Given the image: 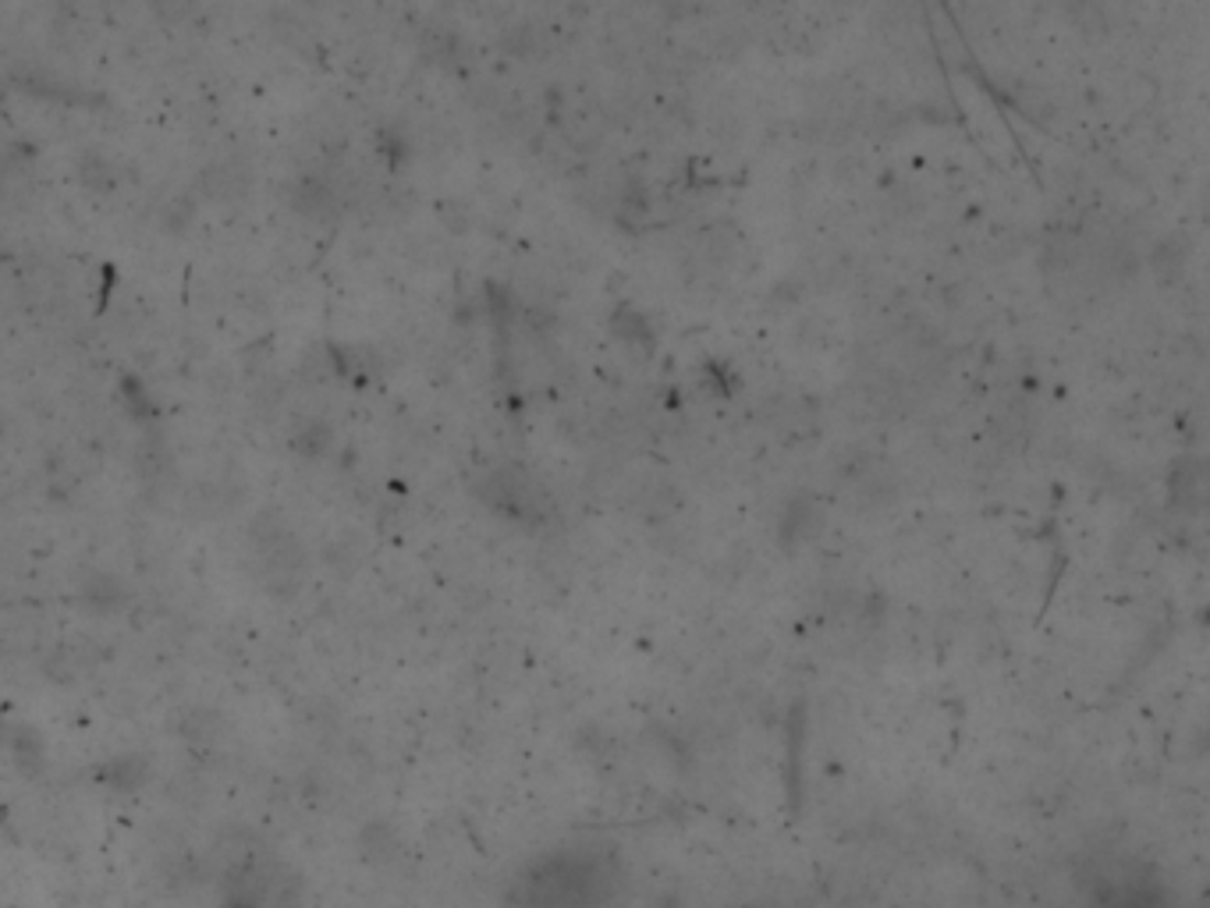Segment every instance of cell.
<instances>
[{"label": "cell", "instance_id": "obj_1", "mask_svg": "<svg viewBox=\"0 0 1210 908\" xmlns=\"http://www.w3.org/2000/svg\"><path fill=\"white\" fill-rule=\"evenodd\" d=\"M253 543H256L263 586H267L274 596H295L299 593L302 575H306V550L299 547V540H295L281 522H270V526L256 529Z\"/></svg>", "mask_w": 1210, "mask_h": 908}, {"label": "cell", "instance_id": "obj_2", "mask_svg": "<svg viewBox=\"0 0 1210 908\" xmlns=\"http://www.w3.org/2000/svg\"><path fill=\"white\" fill-rule=\"evenodd\" d=\"M288 203L295 213H302L309 221H331L337 213V195L331 192V184L323 178H299L288 189Z\"/></svg>", "mask_w": 1210, "mask_h": 908}, {"label": "cell", "instance_id": "obj_3", "mask_svg": "<svg viewBox=\"0 0 1210 908\" xmlns=\"http://www.w3.org/2000/svg\"><path fill=\"white\" fill-rule=\"evenodd\" d=\"M129 586L121 582L118 575L111 572H92L86 582H82V604L89 610H100V614H114L129 604Z\"/></svg>", "mask_w": 1210, "mask_h": 908}, {"label": "cell", "instance_id": "obj_4", "mask_svg": "<svg viewBox=\"0 0 1210 908\" xmlns=\"http://www.w3.org/2000/svg\"><path fill=\"white\" fill-rule=\"evenodd\" d=\"M331 440L334 434L323 419H299L291 429V448L302 458H323L331 451Z\"/></svg>", "mask_w": 1210, "mask_h": 908}, {"label": "cell", "instance_id": "obj_5", "mask_svg": "<svg viewBox=\"0 0 1210 908\" xmlns=\"http://www.w3.org/2000/svg\"><path fill=\"white\" fill-rule=\"evenodd\" d=\"M82 181L89 184L92 192H107L114 189V167L103 164L100 157H86L82 160Z\"/></svg>", "mask_w": 1210, "mask_h": 908}, {"label": "cell", "instance_id": "obj_6", "mask_svg": "<svg viewBox=\"0 0 1210 908\" xmlns=\"http://www.w3.org/2000/svg\"><path fill=\"white\" fill-rule=\"evenodd\" d=\"M111 777H114V784H121V788H135L138 781L149 777V763L135 760V756L118 760V763H111Z\"/></svg>", "mask_w": 1210, "mask_h": 908}, {"label": "cell", "instance_id": "obj_7", "mask_svg": "<svg viewBox=\"0 0 1210 908\" xmlns=\"http://www.w3.org/2000/svg\"><path fill=\"white\" fill-rule=\"evenodd\" d=\"M125 402H129V408L138 415V419H146V412H149V394L143 391V388H138V383L135 380H125Z\"/></svg>", "mask_w": 1210, "mask_h": 908}]
</instances>
